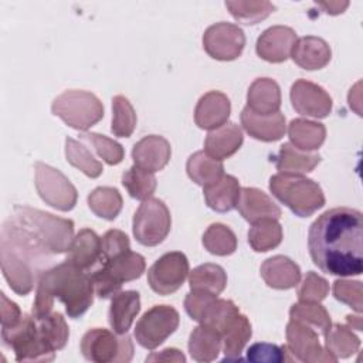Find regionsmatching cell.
<instances>
[{"mask_svg":"<svg viewBox=\"0 0 363 363\" xmlns=\"http://www.w3.org/2000/svg\"><path fill=\"white\" fill-rule=\"evenodd\" d=\"M362 240V213L349 207H335L311 224L308 248L313 264L323 272L353 277L363 271Z\"/></svg>","mask_w":363,"mask_h":363,"instance_id":"obj_1","label":"cell"},{"mask_svg":"<svg viewBox=\"0 0 363 363\" xmlns=\"http://www.w3.org/2000/svg\"><path fill=\"white\" fill-rule=\"evenodd\" d=\"M1 271L9 286L18 295H27L37 285L40 275L51 264L50 254L13 216L0 233Z\"/></svg>","mask_w":363,"mask_h":363,"instance_id":"obj_2","label":"cell"},{"mask_svg":"<svg viewBox=\"0 0 363 363\" xmlns=\"http://www.w3.org/2000/svg\"><path fill=\"white\" fill-rule=\"evenodd\" d=\"M94 294L91 274L64 261L40 275L31 312L35 316H44L51 312L54 301L58 299L64 303L67 315L77 319L91 308Z\"/></svg>","mask_w":363,"mask_h":363,"instance_id":"obj_3","label":"cell"},{"mask_svg":"<svg viewBox=\"0 0 363 363\" xmlns=\"http://www.w3.org/2000/svg\"><path fill=\"white\" fill-rule=\"evenodd\" d=\"M52 255L68 251L74 238V221L28 206H14L11 214Z\"/></svg>","mask_w":363,"mask_h":363,"instance_id":"obj_4","label":"cell"},{"mask_svg":"<svg viewBox=\"0 0 363 363\" xmlns=\"http://www.w3.org/2000/svg\"><path fill=\"white\" fill-rule=\"evenodd\" d=\"M269 190L299 217H309L325 206V194L320 186L303 174L279 172L269 179Z\"/></svg>","mask_w":363,"mask_h":363,"instance_id":"obj_5","label":"cell"},{"mask_svg":"<svg viewBox=\"0 0 363 363\" xmlns=\"http://www.w3.org/2000/svg\"><path fill=\"white\" fill-rule=\"evenodd\" d=\"M1 340L14 352L17 362H51L55 359V350L33 313H23L16 325L1 328Z\"/></svg>","mask_w":363,"mask_h":363,"instance_id":"obj_6","label":"cell"},{"mask_svg":"<svg viewBox=\"0 0 363 363\" xmlns=\"http://www.w3.org/2000/svg\"><path fill=\"white\" fill-rule=\"evenodd\" d=\"M145 268V258L130 250L101 262V267L91 274L95 295L102 299L112 298L121 291L123 282L140 278Z\"/></svg>","mask_w":363,"mask_h":363,"instance_id":"obj_7","label":"cell"},{"mask_svg":"<svg viewBox=\"0 0 363 363\" xmlns=\"http://www.w3.org/2000/svg\"><path fill=\"white\" fill-rule=\"evenodd\" d=\"M51 111L65 125L82 132L104 118L102 102L95 94L82 89L64 91L52 101Z\"/></svg>","mask_w":363,"mask_h":363,"instance_id":"obj_8","label":"cell"},{"mask_svg":"<svg viewBox=\"0 0 363 363\" xmlns=\"http://www.w3.org/2000/svg\"><path fill=\"white\" fill-rule=\"evenodd\" d=\"M81 353L94 363H128L133 357V343L128 333L118 335L104 328L89 329L81 339Z\"/></svg>","mask_w":363,"mask_h":363,"instance_id":"obj_9","label":"cell"},{"mask_svg":"<svg viewBox=\"0 0 363 363\" xmlns=\"http://www.w3.org/2000/svg\"><path fill=\"white\" fill-rule=\"evenodd\" d=\"M172 227L167 206L159 199L143 200L133 216V235L145 247H155L164 241Z\"/></svg>","mask_w":363,"mask_h":363,"instance_id":"obj_10","label":"cell"},{"mask_svg":"<svg viewBox=\"0 0 363 363\" xmlns=\"http://www.w3.org/2000/svg\"><path fill=\"white\" fill-rule=\"evenodd\" d=\"M179 322V312L173 306L155 305L136 322L135 339L142 347L153 350L176 332Z\"/></svg>","mask_w":363,"mask_h":363,"instance_id":"obj_11","label":"cell"},{"mask_svg":"<svg viewBox=\"0 0 363 363\" xmlns=\"http://www.w3.org/2000/svg\"><path fill=\"white\" fill-rule=\"evenodd\" d=\"M34 169L35 189L43 201L60 211L72 210L78 200V193L74 184L58 169L43 162H37Z\"/></svg>","mask_w":363,"mask_h":363,"instance_id":"obj_12","label":"cell"},{"mask_svg":"<svg viewBox=\"0 0 363 363\" xmlns=\"http://www.w3.org/2000/svg\"><path fill=\"white\" fill-rule=\"evenodd\" d=\"M189 259L180 251L163 254L147 271L149 286L159 295L176 292L189 277Z\"/></svg>","mask_w":363,"mask_h":363,"instance_id":"obj_13","label":"cell"},{"mask_svg":"<svg viewBox=\"0 0 363 363\" xmlns=\"http://www.w3.org/2000/svg\"><path fill=\"white\" fill-rule=\"evenodd\" d=\"M285 335V346L295 360L303 363L337 362V359L320 345L318 332L313 328L291 319L286 325Z\"/></svg>","mask_w":363,"mask_h":363,"instance_id":"obj_14","label":"cell"},{"mask_svg":"<svg viewBox=\"0 0 363 363\" xmlns=\"http://www.w3.org/2000/svg\"><path fill=\"white\" fill-rule=\"evenodd\" d=\"M244 47L245 34L233 23H216L203 34V48L211 58L218 61H233L238 58Z\"/></svg>","mask_w":363,"mask_h":363,"instance_id":"obj_15","label":"cell"},{"mask_svg":"<svg viewBox=\"0 0 363 363\" xmlns=\"http://www.w3.org/2000/svg\"><path fill=\"white\" fill-rule=\"evenodd\" d=\"M289 96L294 109L303 116L323 119L332 111L330 95L320 85L308 79L295 81Z\"/></svg>","mask_w":363,"mask_h":363,"instance_id":"obj_16","label":"cell"},{"mask_svg":"<svg viewBox=\"0 0 363 363\" xmlns=\"http://www.w3.org/2000/svg\"><path fill=\"white\" fill-rule=\"evenodd\" d=\"M295 41V30L286 26H272L258 37L255 50L259 58L278 64L291 57Z\"/></svg>","mask_w":363,"mask_h":363,"instance_id":"obj_17","label":"cell"},{"mask_svg":"<svg viewBox=\"0 0 363 363\" xmlns=\"http://www.w3.org/2000/svg\"><path fill=\"white\" fill-rule=\"evenodd\" d=\"M235 207L242 218L251 224L265 218L278 220L282 216L279 206L257 187H241Z\"/></svg>","mask_w":363,"mask_h":363,"instance_id":"obj_18","label":"cell"},{"mask_svg":"<svg viewBox=\"0 0 363 363\" xmlns=\"http://www.w3.org/2000/svg\"><path fill=\"white\" fill-rule=\"evenodd\" d=\"M231 104L225 94L208 91L204 94L194 109V122L199 128L213 130L228 122Z\"/></svg>","mask_w":363,"mask_h":363,"instance_id":"obj_19","label":"cell"},{"mask_svg":"<svg viewBox=\"0 0 363 363\" xmlns=\"http://www.w3.org/2000/svg\"><path fill=\"white\" fill-rule=\"evenodd\" d=\"M240 118L244 130L261 142H277L286 132L285 116L279 111L271 115H259L245 106Z\"/></svg>","mask_w":363,"mask_h":363,"instance_id":"obj_20","label":"cell"},{"mask_svg":"<svg viewBox=\"0 0 363 363\" xmlns=\"http://www.w3.org/2000/svg\"><path fill=\"white\" fill-rule=\"evenodd\" d=\"M170 156V143L159 135H147L142 138L132 149L135 164L152 173L162 170L169 163Z\"/></svg>","mask_w":363,"mask_h":363,"instance_id":"obj_21","label":"cell"},{"mask_svg":"<svg viewBox=\"0 0 363 363\" xmlns=\"http://www.w3.org/2000/svg\"><path fill=\"white\" fill-rule=\"evenodd\" d=\"M102 259L101 237L91 230L82 228L72 238V242L67 251V259L82 271H89Z\"/></svg>","mask_w":363,"mask_h":363,"instance_id":"obj_22","label":"cell"},{"mask_svg":"<svg viewBox=\"0 0 363 363\" xmlns=\"http://www.w3.org/2000/svg\"><path fill=\"white\" fill-rule=\"evenodd\" d=\"M291 58L303 69L313 71L326 67L332 58L330 45L320 37L305 35L296 38Z\"/></svg>","mask_w":363,"mask_h":363,"instance_id":"obj_23","label":"cell"},{"mask_svg":"<svg viewBox=\"0 0 363 363\" xmlns=\"http://www.w3.org/2000/svg\"><path fill=\"white\" fill-rule=\"evenodd\" d=\"M140 311V296L136 291H119L111 298L108 322L118 335L128 333Z\"/></svg>","mask_w":363,"mask_h":363,"instance_id":"obj_24","label":"cell"},{"mask_svg":"<svg viewBox=\"0 0 363 363\" xmlns=\"http://www.w3.org/2000/svg\"><path fill=\"white\" fill-rule=\"evenodd\" d=\"M242 142L241 128L234 122H227L208 132L204 140V152L217 160H224L231 157L241 147Z\"/></svg>","mask_w":363,"mask_h":363,"instance_id":"obj_25","label":"cell"},{"mask_svg":"<svg viewBox=\"0 0 363 363\" xmlns=\"http://www.w3.org/2000/svg\"><path fill=\"white\" fill-rule=\"evenodd\" d=\"M259 272L265 284L274 289H291L301 281L299 267L285 255H275L265 259Z\"/></svg>","mask_w":363,"mask_h":363,"instance_id":"obj_26","label":"cell"},{"mask_svg":"<svg viewBox=\"0 0 363 363\" xmlns=\"http://www.w3.org/2000/svg\"><path fill=\"white\" fill-rule=\"evenodd\" d=\"M281 89L271 78H257L247 92V108L259 115H271L279 111Z\"/></svg>","mask_w":363,"mask_h":363,"instance_id":"obj_27","label":"cell"},{"mask_svg":"<svg viewBox=\"0 0 363 363\" xmlns=\"http://www.w3.org/2000/svg\"><path fill=\"white\" fill-rule=\"evenodd\" d=\"M240 183L231 174H223L216 183L203 187V194L206 204L217 211L227 213L235 208L240 196Z\"/></svg>","mask_w":363,"mask_h":363,"instance_id":"obj_28","label":"cell"},{"mask_svg":"<svg viewBox=\"0 0 363 363\" xmlns=\"http://www.w3.org/2000/svg\"><path fill=\"white\" fill-rule=\"evenodd\" d=\"M251 336L252 328L248 318L237 313L221 332L224 360H241V353Z\"/></svg>","mask_w":363,"mask_h":363,"instance_id":"obj_29","label":"cell"},{"mask_svg":"<svg viewBox=\"0 0 363 363\" xmlns=\"http://www.w3.org/2000/svg\"><path fill=\"white\" fill-rule=\"evenodd\" d=\"M223 347L221 335L206 325L194 328L189 337V353L196 362H213L218 357Z\"/></svg>","mask_w":363,"mask_h":363,"instance_id":"obj_30","label":"cell"},{"mask_svg":"<svg viewBox=\"0 0 363 363\" xmlns=\"http://www.w3.org/2000/svg\"><path fill=\"white\" fill-rule=\"evenodd\" d=\"M289 143L295 147L311 152L322 146L326 139V128L323 123L313 122L303 118L292 119L288 125Z\"/></svg>","mask_w":363,"mask_h":363,"instance_id":"obj_31","label":"cell"},{"mask_svg":"<svg viewBox=\"0 0 363 363\" xmlns=\"http://www.w3.org/2000/svg\"><path fill=\"white\" fill-rule=\"evenodd\" d=\"M320 163V156L318 153L305 152L289 142L284 143L275 157V166L281 173L303 174L312 172Z\"/></svg>","mask_w":363,"mask_h":363,"instance_id":"obj_32","label":"cell"},{"mask_svg":"<svg viewBox=\"0 0 363 363\" xmlns=\"http://www.w3.org/2000/svg\"><path fill=\"white\" fill-rule=\"evenodd\" d=\"M189 285L194 292H204L217 296L227 286V274L223 267L207 262L189 272Z\"/></svg>","mask_w":363,"mask_h":363,"instance_id":"obj_33","label":"cell"},{"mask_svg":"<svg viewBox=\"0 0 363 363\" xmlns=\"http://www.w3.org/2000/svg\"><path fill=\"white\" fill-rule=\"evenodd\" d=\"M186 170L189 177L203 187L216 183L224 174L223 162L211 157L204 150H199L187 159Z\"/></svg>","mask_w":363,"mask_h":363,"instance_id":"obj_34","label":"cell"},{"mask_svg":"<svg viewBox=\"0 0 363 363\" xmlns=\"http://www.w3.org/2000/svg\"><path fill=\"white\" fill-rule=\"evenodd\" d=\"M284 233L278 220L265 218L252 224L248 231V244L257 252H267L277 248L282 241Z\"/></svg>","mask_w":363,"mask_h":363,"instance_id":"obj_35","label":"cell"},{"mask_svg":"<svg viewBox=\"0 0 363 363\" xmlns=\"http://www.w3.org/2000/svg\"><path fill=\"white\" fill-rule=\"evenodd\" d=\"M326 350L337 360L347 359L360 349V339L352 332L347 325L335 323L325 335Z\"/></svg>","mask_w":363,"mask_h":363,"instance_id":"obj_36","label":"cell"},{"mask_svg":"<svg viewBox=\"0 0 363 363\" xmlns=\"http://www.w3.org/2000/svg\"><path fill=\"white\" fill-rule=\"evenodd\" d=\"M88 207L91 211L105 220H115L122 210V196L115 187H96L88 194Z\"/></svg>","mask_w":363,"mask_h":363,"instance_id":"obj_37","label":"cell"},{"mask_svg":"<svg viewBox=\"0 0 363 363\" xmlns=\"http://www.w3.org/2000/svg\"><path fill=\"white\" fill-rule=\"evenodd\" d=\"M65 157L71 166L77 167L91 179L99 177L104 172L102 163L95 159L92 152L84 143L72 138L65 139Z\"/></svg>","mask_w":363,"mask_h":363,"instance_id":"obj_38","label":"cell"},{"mask_svg":"<svg viewBox=\"0 0 363 363\" xmlns=\"http://www.w3.org/2000/svg\"><path fill=\"white\" fill-rule=\"evenodd\" d=\"M289 318L313 328L322 336H325L332 326L328 311L319 302H298L289 309Z\"/></svg>","mask_w":363,"mask_h":363,"instance_id":"obj_39","label":"cell"},{"mask_svg":"<svg viewBox=\"0 0 363 363\" xmlns=\"http://www.w3.org/2000/svg\"><path fill=\"white\" fill-rule=\"evenodd\" d=\"M203 245L210 254L225 257L237 250V237L230 227L221 223H214L204 231Z\"/></svg>","mask_w":363,"mask_h":363,"instance_id":"obj_40","label":"cell"},{"mask_svg":"<svg viewBox=\"0 0 363 363\" xmlns=\"http://www.w3.org/2000/svg\"><path fill=\"white\" fill-rule=\"evenodd\" d=\"M122 184L130 197L143 201L153 196L157 182L152 172L133 164L122 174Z\"/></svg>","mask_w":363,"mask_h":363,"instance_id":"obj_41","label":"cell"},{"mask_svg":"<svg viewBox=\"0 0 363 363\" xmlns=\"http://www.w3.org/2000/svg\"><path fill=\"white\" fill-rule=\"evenodd\" d=\"M136 112L123 95H116L112 99V123L111 132L118 138H129L136 128Z\"/></svg>","mask_w":363,"mask_h":363,"instance_id":"obj_42","label":"cell"},{"mask_svg":"<svg viewBox=\"0 0 363 363\" xmlns=\"http://www.w3.org/2000/svg\"><path fill=\"white\" fill-rule=\"evenodd\" d=\"M225 7L231 16L242 24H257L265 20L274 10L275 6L269 1H225Z\"/></svg>","mask_w":363,"mask_h":363,"instance_id":"obj_43","label":"cell"},{"mask_svg":"<svg viewBox=\"0 0 363 363\" xmlns=\"http://www.w3.org/2000/svg\"><path fill=\"white\" fill-rule=\"evenodd\" d=\"M79 139L82 142H86L94 149V152L105 163H108L111 166L119 164L123 160L125 150H123L122 145L105 135H99L95 132H84L79 135Z\"/></svg>","mask_w":363,"mask_h":363,"instance_id":"obj_44","label":"cell"},{"mask_svg":"<svg viewBox=\"0 0 363 363\" xmlns=\"http://www.w3.org/2000/svg\"><path fill=\"white\" fill-rule=\"evenodd\" d=\"M245 359L252 363H281L295 360L286 346H278L265 342L251 345L247 350Z\"/></svg>","mask_w":363,"mask_h":363,"instance_id":"obj_45","label":"cell"},{"mask_svg":"<svg viewBox=\"0 0 363 363\" xmlns=\"http://www.w3.org/2000/svg\"><path fill=\"white\" fill-rule=\"evenodd\" d=\"M329 294L328 281L318 275L313 271L306 272L299 288H298V299L299 302H320Z\"/></svg>","mask_w":363,"mask_h":363,"instance_id":"obj_46","label":"cell"},{"mask_svg":"<svg viewBox=\"0 0 363 363\" xmlns=\"http://www.w3.org/2000/svg\"><path fill=\"white\" fill-rule=\"evenodd\" d=\"M363 291L360 281H349V279H336L333 282V296L353 308L357 313L363 309Z\"/></svg>","mask_w":363,"mask_h":363,"instance_id":"obj_47","label":"cell"},{"mask_svg":"<svg viewBox=\"0 0 363 363\" xmlns=\"http://www.w3.org/2000/svg\"><path fill=\"white\" fill-rule=\"evenodd\" d=\"M101 245H102V259H101V262L130 250L129 238L121 230H108L104 234V237L101 238Z\"/></svg>","mask_w":363,"mask_h":363,"instance_id":"obj_48","label":"cell"},{"mask_svg":"<svg viewBox=\"0 0 363 363\" xmlns=\"http://www.w3.org/2000/svg\"><path fill=\"white\" fill-rule=\"evenodd\" d=\"M0 298H1V308H0L1 328H9V326L16 325L23 316L20 308L17 306L16 302L10 301L3 292L0 294Z\"/></svg>","mask_w":363,"mask_h":363,"instance_id":"obj_49","label":"cell"},{"mask_svg":"<svg viewBox=\"0 0 363 363\" xmlns=\"http://www.w3.org/2000/svg\"><path fill=\"white\" fill-rule=\"evenodd\" d=\"M146 362H186V356L174 347H167L160 352H153L146 357Z\"/></svg>","mask_w":363,"mask_h":363,"instance_id":"obj_50","label":"cell"},{"mask_svg":"<svg viewBox=\"0 0 363 363\" xmlns=\"http://www.w3.org/2000/svg\"><path fill=\"white\" fill-rule=\"evenodd\" d=\"M318 6L325 9V13L336 16L345 11V9L349 6V1H325V3H318Z\"/></svg>","mask_w":363,"mask_h":363,"instance_id":"obj_51","label":"cell"},{"mask_svg":"<svg viewBox=\"0 0 363 363\" xmlns=\"http://www.w3.org/2000/svg\"><path fill=\"white\" fill-rule=\"evenodd\" d=\"M346 320H347V326H349L350 329L362 330V318H360V316L347 315V316H346Z\"/></svg>","mask_w":363,"mask_h":363,"instance_id":"obj_52","label":"cell"}]
</instances>
